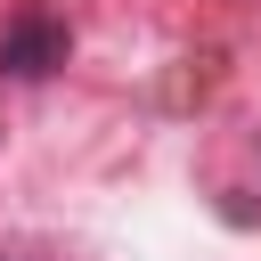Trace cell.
Segmentation results:
<instances>
[{"mask_svg": "<svg viewBox=\"0 0 261 261\" xmlns=\"http://www.w3.org/2000/svg\"><path fill=\"white\" fill-rule=\"evenodd\" d=\"M0 261H8V253H0Z\"/></svg>", "mask_w": 261, "mask_h": 261, "instance_id": "2", "label": "cell"}, {"mask_svg": "<svg viewBox=\"0 0 261 261\" xmlns=\"http://www.w3.org/2000/svg\"><path fill=\"white\" fill-rule=\"evenodd\" d=\"M65 57H73V24H65V16L16 8V16L0 24V73H8V82H49Z\"/></svg>", "mask_w": 261, "mask_h": 261, "instance_id": "1", "label": "cell"}]
</instances>
